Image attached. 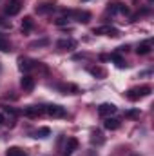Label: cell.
<instances>
[{
	"mask_svg": "<svg viewBox=\"0 0 154 156\" xmlns=\"http://www.w3.org/2000/svg\"><path fill=\"white\" fill-rule=\"evenodd\" d=\"M151 85H140V87H132V89H129L127 93H125V98L127 100H131V102H136V100H140V98H143V96H149L151 94Z\"/></svg>",
	"mask_w": 154,
	"mask_h": 156,
	"instance_id": "6da1fadb",
	"label": "cell"
},
{
	"mask_svg": "<svg viewBox=\"0 0 154 156\" xmlns=\"http://www.w3.org/2000/svg\"><path fill=\"white\" fill-rule=\"evenodd\" d=\"M107 13L111 15H116V13H121V15H129V7L123 4V2H118V0H113L107 4Z\"/></svg>",
	"mask_w": 154,
	"mask_h": 156,
	"instance_id": "7a4b0ae2",
	"label": "cell"
},
{
	"mask_svg": "<svg viewBox=\"0 0 154 156\" xmlns=\"http://www.w3.org/2000/svg\"><path fill=\"white\" fill-rule=\"evenodd\" d=\"M93 33H94V35H107V37H113V38L120 37V31H118L116 27H113V26H102V27H94V29H93Z\"/></svg>",
	"mask_w": 154,
	"mask_h": 156,
	"instance_id": "3957f363",
	"label": "cell"
},
{
	"mask_svg": "<svg viewBox=\"0 0 154 156\" xmlns=\"http://www.w3.org/2000/svg\"><path fill=\"white\" fill-rule=\"evenodd\" d=\"M20 9H22L20 0H11V2L4 7V13H5L7 16H15V15H18V13H20Z\"/></svg>",
	"mask_w": 154,
	"mask_h": 156,
	"instance_id": "277c9868",
	"label": "cell"
},
{
	"mask_svg": "<svg viewBox=\"0 0 154 156\" xmlns=\"http://www.w3.org/2000/svg\"><path fill=\"white\" fill-rule=\"evenodd\" d=\"M45 113H47L49 116H53V118H64L65 116V109H64L62 105H56V104L47 105V107H45Z\"/></svg>",
	"mask_w": 154,
	"mask_h": 156,
	"instance_id": "5b68a950",
	"label": "cell"
},
{
	"mask_svg": "<svg viewBox=\"0 0 154 156\" xmlns=\"http://www.w3.org/2000/svg\"><path fill=\"white\" fill-rule=\"evenodd\" d=\"M45 113V107L44 105H29V107H26L24 109V115L29 118H37L40 115H44Z\"/></svg>",
	"mask_w": 154,
	"mask_h": 156,
	"instance_id": "8992f818",
	"label": "cell"
},
{
	"mask_svg": "<svg viewBox=\"0 0 154 156\" xmlns=\"http://www.w3.org/2000/svg\"><path fill=\"white\" fill-rule=\"evenodd\" d=\"M18 69L26 75H29L33 69H35V62L29 60V58H18Z\"/></svg>",
	"mask_w": 154,
	"mask_h": 156,
	"instance_id": "52a82bcc",
	"label": "cell"
},
{
	"mask_svg": "<svg viewBox=\"0 0 154 156\" xmlns=\"http://www.w3.org/2000/svg\"><path fill=\"white\" fill-rule=\"evenodd\" d=\"M54 7H56L54 2H40V4H37V13L38 15H47V13L54 11Z\"/></svg>",
	"mask_w": 154,
	"mask_h": 156,
	"instance_id": "ba28073f",
	"label": "cell"
},
{
	"mask_svg": "<svg viewBox=\"0 0 154 156\" xmlns=\"http://www.w3.org/2000/svg\"><path fill=\"white\" fill-rule=\"evenodd\" d=\"M114 113H116L114 104H102V105H98V115L100 116H111Z\"/></svg>",
	"mask_w": 154,
	"mask_h": 156,
	"instance_id": "9c48e42d",
	"label": "cell"
},
{
	"mask_svg": "<svg viewBox=\"0 0 154 156\" xmlns=\"http://www.w3.org/2000/svg\"><path fill=\"white\" fill-rule=\"evenodd\" d=\"M20 87L24 91H33L35 89V78L31 76V75H24L22 80H20Z\"/></svg>",
	"mask_w": 154,
	"mask_h": 156,
	"instance_id": "30bf717a",
	"label": "cell"
},
{
	"mask_svg": "<svg viewBox=\"0 0 154 156\" xmlns=\"http://www.w3.org/2000/svg\"><path fill=\"white\" fill-rule=\"evenodd\" d=\"M56 47L58 49H65V51H69V49H75L76 47V40L73 38H62L56 42Z\"/></svg>",
	"mask_w": 154,
	"mask_h": 156,
	"instance_id": "8fae6325",
	"label": "cell"
},
{
	"mask_svg": "<svg viewBox=\"0 0 154 156\" xmlns=\"http://www.w3.org/2000/svg\"><path fill=\"white\" fill-rule=\"evenodd\" d=\"M76 149H78V140H76V138H69V140H67V144H65L64 156H71Z\"/></svg>",
	"mask_w": 154,
	"mask_h": 156,
	"instance_id": "7c38bea8",
	"label": "cell"
},
{
	"mask_svg": "<svg viewBox=\"0 0 154 156\" xmlns=\"http://www.w3.org/2000/svg\"><path fill=\"white\" fill-rule=\"evenodd\" d=\"M151 45H152V40H147V42H142V44H138V47H136V53L138 55H149L151 53Z\"/></svg>",
	"mask_w": 154,
	"mask_h": 156,
	"instance_id": "4fadbf2b",
	"label": "cell"
},
{
	"mask_svg": "<svg viewBox=\"0 0 154 156\" xmlns=\"http://www.w3.org/2000/svg\"><path fill=\"white\" fill-rule=\"evenodd\" d=\"M103 142H105V138H103L102 131H93V134H91V144H93V145H103Z\"/></svg>",
	"mask_w": 154,
	"mask_h": 156,
	"instance_id": "5bb4252c",
	"label": "cell"
},
{
	"mask_svg": "<svg viewBox=\"0 0 154 156\" xmlns=\"http://www.w3.org/2000/svg\"><path fill=\"white\" fill-rule=\"evenodd\" d=\"M75 16L80 24H87L91 20V13L89 11H75Z\"/></svg>",
	"mask_w": 154,
	"mask_h": 156,
	"instance_id": "9a60e30c",
	"label": "cell"
},
{
	"mask_svg": "<svg viewBox=\"0 0 154 156\" xmlns=\"http://www.w3.org/2000/svg\"><path fill=\"white\" fill-rule=\"evenodd\" d=\"M33 27H35V20H33V16H24V20H22V31L27 33V31H31Z\"/></svg>",
	"mask_w": 154,
	"mask_h": 156,
	"instance_id": "2e32d148",
	"label": "cell"
},
{
	"mask_svg": "<svg viewBox=\"0 0 154 156\" xmlns=\"http://www.w3.org/2000/svg\"><path fill=\"white\" fill-rule=\"evenodd\" d=\"M103 127L105 129H109V131H116L118 127H120V122L116 120V118H105V122H103Z\"/></svg>",
	"mask_w": 154,
	"mask_h": 156,
	"instance_id": "e0dca14e",
	"label": "cell"
},
{
	"mask_svg": "<svg viewBox=\"0 0 154 156\" xmlns=\"http://www.w3.org/2000/svg\"><path fill=\"white\" fill-rule=\"evenodd\" d=\"M109 60H114L116 66L120 67V69H123V67H127V64H125V60L120 56V53H113V55H109Z\"/></svg>",
	"mask_w": 154,
	"mask_h": 156,
	"instance_id": "ac0fdd59",
	"label": "cell"
},
{
	"mask_svg": "<svg viewBox=\"0 0 154 156\" xmlns=\"http://www.w3.org/2000/svg\"><path fill=\"white\" fill-rule=\"evenodd\" d=\"M87 71H89L93 76H96V78H105V75H107L105 69H102V67H89Z\"/></svg>",
	"mask_w": 154,
	"mask_h": 156,
	"instance_id": "d6986e66",
	"label": "cell"
},
{
	"mask_svg": "<svg viewBox=\"0 0 154 156\" xmlns=\"http://www.w3.org/2000/svg\"><path fill=\"white\" fill-rule=\"evenodd\" d=\"M0 51H4V53H7V51H11V45H9V40L5 38V35H0Z\"/></svg>",
	"mask_w": 154,
	"mask_h": 156,
	"instance_id": "ffe728a7",
	"label": "cell"
},
{
	"mask_svg": "<svg viewBox=\"0 0 154 156\" xmlns=\"http://www.w3.org/2000/svg\"><path fill=\"white\" fill-rule=\"evenodd\" d=\"M60 89H62L65 94H67V93H69V94H76V93H78V87H76V85H73V83H67V85H60Z\"/></svg>",
	"mask_w": 154,
	"mask_h": 156,
	"instance_id": "44dd1931",
	"label": "cell"
},
{
	"mask_svg": "<svg viewBox=\"0 0 154 156\" xmlns=\"http://www.w3.org/2000/svg\"><path fill=\"white\" fill-rule=\"evenodd\" d=\"M5 156H26V154H24V151L20 147H9L5 151Z\"/></svg>",
	"mask_w": 154,
	"mask_h": 156,
	"instance_id": "7402d4cb",
	"label": "cell"
},
{
	"mask_svg": "<svg viewBox=\"0 0 154 156\" xmlns=\"http://www.w3.org/2000/svg\"><path fill=\"white\" fill-rule=\"evenodd\" d=\"M51 134V129L49 127H40L38 131H37V136L35 138H47Z\"/></svg>",
	"mask_w": 154,
	"mask_h": 156,
	"instance_id": "603a6c76",
	"label": "cell"
},
{
	"mask_svg": "<svg viewBox=\"0 0 154 156\" xmlns=\"http://www.w3.org/2000/svg\"><path fill=\"white\" fill-rule=\"evenodd\" d=\"M140 116V109H129L125 111V118H138Z\"/></svg>",
	"mask_w": 154,
	"mask_h": 156,
	"instance_id": "cb8c5ba5",
	"label": "cell"
},
{
	"mask_svg": "<svg viewBox=\"0 0 154 156\" xmlns=\"http://www.w3.org/2000/svg\"><path fill=\"white\" fill-rule=\"evenodd\" d=\"M47 44H49V40L44 38V40H38V42H33V44H31V47H37V45H47Z\"/></svg>",
	"mask_w": 154,
	"mask_h": 156,
	"instance_id": "d4e9b609",
	"label": "cell"
},
{
	"mask_svg": "<svg viewBox=\"0 0 154 156\" xmlns=\"http://www.w3.org/2000/svg\"><path fill=\"white\" fill-rule=\"evenodd\" d=\"M4 111L7 113V115H13V116H16L20 111H16V109H13V107H4Z\"/></svg>",
	"mask_w": 154,
	"mask_h": 156,
	"instance_id": "484cf974",
	"label": "cell"
},
{
	"mask_svg": "<svg viewBox=\"0 0 154 156\" xmlns=\"http://www.w3.org/2000/svg\"><path fill=\"white\" fill-rule=\"evenodd\" d=\"M0 26H4V27H11V22H7L5 18H0Z\"/></svg>",
	"mask_w": 154,
	"mask_h": 156,
	"instance_id": "4316f807",
	"label": "cell"
},
{
	"mask_svg": "<svg viewBox=\"0 0 154 156\" xmlns=\"http://www.w3.org/2000/svg\"><path fill=\"white\" fill-rule=\"evenodd\" d=\"M54 24H56V26H65V24H67V20H65V18H58Z\"/></svg>",
	"mask_w": 154,
	"mask_h": 156,
	"instance_id": "83f0119b",
	"label": "cell"
},
{
	"mask_svg": "<svg viewBox=\"0 0 154 156\" xmlns=\"http://www.w3.org/2000/svg\"><path fill=\"white\" fill-rule=\"evenodd\" d=\"M100 60H102V62H105V60H109V55H100Z\"/></svg>",
	"mask_w": 154,
	"mask_h": 156,
	"instance_id": "f1b7e54d",
	"label": "cell"
},
{
	"mask_svg": "<svg viewBox=\"0 0 154 156\" xmlns=\"http://www.w3.org/2000/svg\"><path fill=\"white\" fill-rule=\"evenodd\" d=\"M2 122H4V116H2V115H0V123H2Z\"/></svg>",
	"mask_w": 154,
	"mask_h": 156,
	"instance_id": "f546056e",
	"label": "cell"
},
{
	"mask_svg": "<svg viewBox=\"0 0 154 156\" xmlns=\"http://www.w3.org/2000/svg\"><path fill=\"white\" fill-rule=\"evenodd\" d=\"M151 2H152V0H151Z\"/></svg>",
	"mask_w": 154,
	"mask_h": 156,
	"instance_id": "4dcf8cb0",
	"label": "cell"
}]
</instances>
